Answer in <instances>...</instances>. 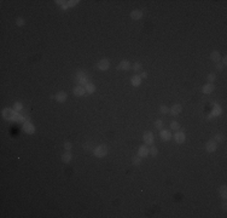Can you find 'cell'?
Masks as SVG:
<instances>
[{
  "label": "cell",
  "instance_id": "836d02e7",
  "mask_svg": "<svg viewBox=\"0 0 227 218\" xmlns=\"http://www.w3.org/2000/svg\"><path fill=\"white\" fill-rule=\"evenodd\" d=\"M71 147H73L71 142H65V143H64V149H65V150H70Z\"/></svg>",
  "mask_w": 227,
  "mask_h": 218
},
{
  "label": "cell",
  "instance_id": "7402d4cb",
  "mask_svg": "<svg viewBox=\"0 0 227 218\" xmlns=\"http://www.w3.org/2000/svg\"><path fill=\"white\" fill-rule=\"evenodd\" d=\"M141 159L139 155H137V156H133V159H132V164H133L134 166H139L141 164Z\"/></svg>",
  "mask_w": 227,
  "mask_h": 218
},
{
  "label": "cell",
  "instance_id": "ba28073f",
  "mask_svg": "<svg viewBox=\"0 0 227 218\" xmlns=\"http://www.w3.org/2000/svg\"><path fill=\"white\" fill-rule=\"evenodd\" d=\"M173 138L175 139L176 143H179V144H181V143H184L185 139H186V136L185 133L182 132V131H176V133L173 136Z\"/></svg>",
  "mask_w": 227,
  "mask_h": 218
},
{
  "label": "cell",
  "instance_id": "6da1fadb",
  "mask_svg": "<svg viewBox=\"0 0 227 218\" xmlns=\"http://www.w3.org/2000/svg\"><path fill=\"white\" fill-rule=\"evenodd\" d=\"M1 115H3L4 119L10 120V121H18V120H20V116H21V114L18 113V111H16L14 108H5V109H3Z\"/></svg>",
  "mask_w": 227,
  "mask_h": 218
},
{
  "label": "cell",
  "instance_id": "9c48e42d",
  "mask_svg": "<svg viewBox=\"0 0 227 218\" xmlns=\"http://www.w3.org/2000/svg\"><path fill=\"white\" fill-rule=\"evenodd\" d=\"M132 68V64H130V62L129 61H121L120 62V64L117 66V69L118 70H123V72H127V70H129Z\"/></svg>",
  "mask_w": 227,
  "mask_h": 218
},
{
  "label": "cell",
  "instance_id": "1f68e13d",
  "mask_svg": "<svg viewBox=\"0 0 227 218\" xmlns=\"http://www.w3.org/2000/svg\"><path fill=\"white\" fill-rule=\"evenodd\" d=\"M160 113H162V114L169 113V108L167 107V105H161V107H160Z\"/></svg>",
  "mask_w": 227,
  "mask_h": 218
},
{
  "label": "cell",
  "instance_id": "d590c367",
  "mask_svg": "<svg viewBox=\"0 0 227 218\" xmlns=\"http://www.w3.org/2000/svg\"><path fill=\"white\" fill-rule=\"evenodd\" d=\"M65 3H67V1H62V0H57V1H56V4L58 5V6H60V8H62V6L64 5Z\"/></svg>",
  "mask_w": 227,
  "mask_h": 218
},
{
  "label": "cell",
  "instance_id": "30bf717a",
  "mask_svg": "<svg viewBox=\"0 0 227 218\" xmlns=\"http://www.w3.org/2000/svg\"><path fill=\"white\" fill-rule=\"evenodd\" d=\"M181 111H182V107H181V104H174L173 107L169 109V113L172 114L173 116H178L179 114H181Z\"/></svg>",
  "mask_w": 227,
  "mask_h": 218
},
{
  "label": "cell",
  "instance_id": "8992f818",
  "mask_svg": "<svg viewBox=\"0 0 227 218\" xmlns=\"http://www.w3.org/2000/svg\"><path fill=\"white\" fill-rule=\"evenodd\" d=\"M23 131H24V132H27V133H29V135H33L35 132V126L28 120L26 122H23Z\"/></svg>",
  "mask_w": 227,
  "mask_h": 218
},
{
  "label": "cell",
  "instance_id": "9a60e30c",
  "mask_svg": "<svg viewBox=\"0 0 227 218\" xmlns=\"http://www.w3.org/2000/svg\"><path fill=\"white\" fill-rule=\"evenodd\" d=\"M138 155H139L140 158H146V156H147V155H149V148H147L146 144L139 147V150H138Z\"/></svg>",
  "mask_w": 227,
  "mask_h": 218
},
{
  "label": "cell",
  "instance_id": "74e56055",
  "mask_svg": "<svg viewBox=\"0 0 227 218\" xmlns=\"http://www.w3.org/2000/svg\"><path fill=\"white\" fill-rule=\"evenodd\" d=\"M222 207H224V210H226V202L222 204Z\"/></svg>",
  "mask_w": 227,
  "mask_h": 218
},
{
  "label": "cell",
  "instance_id": "83f0119b",
  "mask_svg": "<svg viewBox=\"0 0 227 218\" xmlns=\"http://www.w3.org/2000/svg\"><path fill=\"white\" fill-rule=\"evenodd\" d=\"M214 141H215L216 143H221V142H224L225 141V137H224V135H220V133H217V135H215V137H214Z\"/></svg>",
  "mask_w": 227,
  "mask_h": 218
},
{
  "label": "cell",
  "instance_id": "d4e9b609",
  "mask_svg": "<svg viewBox=\"0 0 227 218\" xmlns=\"http://www.w3.org/2000/svg\"><path fill=\"white\" fill-rule=\"evenodd\" d=\"M170 128L174 130V131H179L180 124H179L178 121H172V122H170Z\"/></svg>",
  "mask_w": 227,
  "mask_h": 218
},
{
  "label": "cell",
  "instance_id": "cb8c5ba5",
  "mask_svg": "<svg viewBox=\"0 0 227 218\" xmlns=\"http://www.w3.org/2000/svg\"><path fill=\"white\" fill-rule=\"evenodd\" d=\"M155 127H156V128H158V130H162L163 127H164V122H163L161 119L156 120V121H155Z\"/></svg>",
  "mask_w": 227,
  "mask_h": 218
},
{
  "label": "cell",
  "instance_id": "4dcf8cb0",
  "mask_svg": "<svg viewBox=\"0 0 227 218\" xmlns=\"http://www.w3.org/2000/svg\"><path fill=\"white\" fill-rule=\"evenodd\" d=\"M24 23H26V21H24V18H22V17H18L17 20H16V24H17L18 27L24 26Z\"/></svg>",
  "mask_w": 227,
  "mask_h": 218
},
{
  "label": "cell",
  "instance_id": "484cf974",
  "mask_svg": "<svg viewBox=\"0 0 227 218\" xmlns=\"http://www.w3.org/2000/svg\"><path fill=\"white\" fill-rule=\"evenodd\" d=\"M132 68H133L134 72H139V70L143 69V66H141V63H139V62H135V63L132 66Z\"/></svg>",
  "mask_w": 227,
  "mask_h": 218
},
{
  "label": "cell",
  "instance_id": "5bb4252c",
  "mask_svg": "<svg viewBox=\"0 0 227 218\" xmlns=\"http://www.w3.org/2000/svg\"><path fill=\"white\" fill-rule=\"evenodd\" d=\"M56 101L57 102H59V103H64L65 101H67V98H68V95H67V92H64V91H59L58 93L56 95Z\"/></svg>",
  "mask_w": 227,
  "mask_h": 218
},
{
  "label": "cell",
  "instance_id": "44dd1931",
  "mask_svg": "<svg viewBox=\"0 0 227 218\" xmlns=\"http://www.w3.org/2000/svg\"><path fill=\"white\" fill-rule=\"evenodd\" d=\"M210 59L214 61L216 63V62H220V59H221V55H220L219 51H213L210 53Z\"/></svg>",
  "mask_w": 227,
  "mask_h": 218
},
{
  "label": "cell",
  "instance_id": "3957f363",
  "mask_svg": "<svg viewBox=\"0 0 227 218\" xmlns=\"http://www.w3.org/2000/svg\"><path fill=\"white\" fill-rule=\"evenodd\" d=\"M93 154L94 156L97 158H104L106 154H108V148H106V146H98L93 149Z\"/></svg>",
  "mask_w": 227,
  "mask_h": 218
},
{
  "label": "cell",
  "instance_id": "8fae6325",
  "mask_svg": "<svg viewBox=\"0 0 227 218\" xmlns=\"http://www.w3.org/2000/svg\"><path fill=\"white\" fill-rule=\"evenodd\" d=\"M160 137H161V139H162V141L168 142V141L172 139V132H170L169 130H161V132H160Z\"/></svg>",
  "mask_w": 227,
  "mask_h": 218
},
{
  "label": "cell",
  "instance_id": "2e32d148",
  "mask_svg": "<svg viewBox=\"0 0 227 218\" xmlns=\"http://www.w3.org/2000/svg\"><path fill=\"white\" fill-rule=\"evenodd\" d=\"M143 16H144V12L140 11V10H134V11L130 12V18H132V20L138 21V20H140V18H143Z\"/></svg>",
  "mask_w": 227,
  "mask_h": 218
},
{
  "label": "cell",
  "instance_id": "4316f807",
  "mask_svg": "<svg viewBox=\"0 0 227 218\" xmlns=\"http://www.w3.org/2000/svg\"><path fill=\"white\" fill-rule=\"evenodd\" d=\"M220 196L222 199H226L227 197V191H226V185H222L221 188H220Z\"/></svg>",
  "mask_w": 227,
  "mask_h": 218
},
{
  "label": "cell",
  "instance_id": "8d00e7d4",
  "mask_svg": "<svg viewBox=\"0 0 227 218\" xmlns=\"http://www.w3.org/2000/svg\"><path fill=\"white\" fill-rule=\"evenodd\" d=\"M140 78H141V79H146V78H147V73L143 72V73H141V75H140Z\"/></svg>",
  "mask_w": 227,
  "mask_h": 218
},
{
  "label": "cell",
  "instance_id": "f546056e",
  "mask_svg": "<svg viewBox=\"0 0 227 218\" xmlns=\"http://www.w3.org/2000/svg\"><path fill=\"white\" fill-rule=\"evenodd\" d=\"M79 3H80L79 0H69V1H67V5H68V8H74V6H76Z\"/></svg>",
  "mask_w": 227,
  "mask_h": 218
},
{
  "label": "cell",
  "instance_id": "52a82bcc",
  "mask_svg": "<svg viewBox=\"0 0 227 218\" xmlns=\"http://www.w3.org/2000/svg\"><path fill=\"white\" fill-rule=\"evenodd\" d=\"M221 113H222V109H221V107L217 104V103H214V108H213V110H211V113L209 114V119H211V118H214V116H220L221 115Z\"/></svg>",
  "mask_w": 227,
  "mask_h": 218
},
{
  "label": "cell",
  "instance_id": "5b68a950",
  "mask_svg": "<svg viewBox=\"0 0 227 218\" xmlns=\"http://www.w3.org/2000/svg\"><path fill=\"white\" fill-rule=\"evenodd\" d=\"M109 67H110V62H109V59H106V58L100 59V61L98 62V64H97V68H98L99 70H102V72L108 70Z\"/></svg>",
  "mask_w": 227,
  "mask_h": 218
},
{
  "label": "cell",
  "instance_id": "e575fe53",
  "mask_svg": "<svg viewBox=\"0 0 227 218\" xmlns=\"http://www.w3.org/2000/svg\"><path fill=\"white\" fill-rule=\"evenodd\" d=\"M215 68L217 70H222L224 69V64L221 63V62H216V66H215Z\"/></svg>",
  "mask_w": 227,
  "mask_h": 218
},
{
  "label": "cell",
  "instance_id": "277c9868",
  "mask_svg": "<svg viewBox=\"0 0 227 218\" xmlns=\"http://www.w3.org/2000/svg\"><path fill=\"white\" fill-rule=\"evenodd\" d=\"M143 138H144V142H145V144H146V146H154L155 136H154L152 132H150V131L145 132L144 136H143Z\"/></svg>",
  "mask_w": 227,
  "mask_h": 218
},
{
  "label": "cell",
  "instance_id": "d6a6232c",
  "mask_svg": "<svg viewBox=\"0 0 227 218\" xmlns=\"http://www.w3.org/2000/svg\"><path fill=\"white\" fill-rule=\"evenodd\" d=\"M215 78H216V75L214 73H210L209 75H208V78H207V80H208V83H211L213 84V81L215 80Z\"/></svg>",
  "mask_w": 227,
  "mask_h": 218
},
{
  "label": "cell",
  "instance_id": "ffe728a7",
  "mask_svg": "<svg viewBox=\"0 0 227 218\" xmlns=\"http://www.w3.org/2000/svg\"><path fill=\"white\" fill-rule=\"evenodd\" d=\"M96 85L92 84V83H88L86 86H85V90H86V93H88V95H92V93L96 92Z\"/></svg>",
  "mask_w": 227,
  "mask_h": 218
},
{
  "label": "cell",
  "instance_id": "f1b7e54d",
  "mask_svg": "<svg viewBox=\"0 0 227 218\" xmlns=\"http://www.w3.org/2000/svg\"><path fill=\"white\" fill-rule=\"evenodd\" d=\"M149 154H151L152 156H157V154H158V150H157V148L151 146V148L149 149Z\"/></svg>",
  "mask_w": 227,
  "mask_h": 218
},
{
  "label": "cell",
  "instance_id": "ac0fdd59",
  "mask_svg": "<svg viewBox=\"0 0 227 218\" xmlns=\"http://www.w3.org/2000/svg\"><path fill=\"white\" fill-rule=\"evenodd\" d=\"M71 158H73V154L70 153V150H65V153L62 155V161H63V163H65V164H68V163H70V161H71Z\"/></svg>",
  "mask_w": 227,
  "mask_h": 218
},
{
  "label": "cell",
  "instance_id": "4fadbf2b",
  "mask_svg": "<svg viewBox=\"0 0 227 218\" xmlns=\"http://www.w3.org/2000/svg\"><path fill=\"white\" fill-rule=\"evenodd\" d=\"M73 92H74V95L76 96V97H82V96H85L86 90H85L84 86H80V85H79V86H75V87H74Z\"/></svg>",
  "mask_w": 227,
  "mask_h": 218
},
{
  "label": "cell",
  "instance_id": "603a6c76",
  "mask_svg": "<svg viewBox=\"0 0 227 218\" xmlns=\"http://www.w3.org/2000/svg\"><path fill=\"white\" fill-rule=\"evenodd\" d=\"M14 109H15L16 111H18V113H21V111L23 110V104H22L21 102H16V103L14 104Z\"/></svg>",
  "mask_w": 227,
  "mask_h": 218
},
{
  "label": "cell",
  "instance_id": "7a4b0ae2",
  "mask_svg": "<svg viewBox=\"0 0 227 218\" xmlns=\"http://www.w3.org/2000/svg\"><path fill=\"white\" fill-rule=\"evenodd\" d=\"M75 80L80 86H86L88 84V77L87 74L82 70H79L76 74H75Z\"/></svg>",
  "mask_w": 227,
  "mask_h": 218
},
{
  "label": "cell",
  "instance_id": "7c38bea8",
  "mask_svg": "<svg viewBox=\"0 0 227 218\" xmlns=\"http://www.w3.org/2000/svg\"><path fill=\"white\" fill-rule=\"evenodd\" d=\"M205 150L208 153H214L216 150V142L211 139V141H208L207 144H205Z\"/></svg>",
  "mask_w": 227,
  "mask_h": 218
},
{
  "label": "cell",
  "instance_id": "d6986e66",
  "mask_svg": "<svg viewBox=\"0 0 227 218\" xmlns=\"http://www.w3.org/2000/svg\"><path fill=\"white\" fill-rule=\"evenodd\" d=\"M130 84L133 85L134 87L140 86V84H141V78H140V75H134V77H132V78H130Z\"/></svg>",
  "mask_w": 227,
  "mask_h": 218
},
{
  "label": "cell",
  "instance_id": "e0dca14e",
  "mask_svg": "<svg viewBox=\"0 0 227 218\" xmlns=\"http://www.w3.org/2000/svg\"><path fill=\"white\" fill-rule=\"evenodd\" d=\"M214 89H215L214 85L211 83H208V84H205L203 87H202V92L205 93V95H209V93H211L214 91Z\"/></svg>",
  "mask_w": 227,
  "mask_h": 218
}]
</instances>
